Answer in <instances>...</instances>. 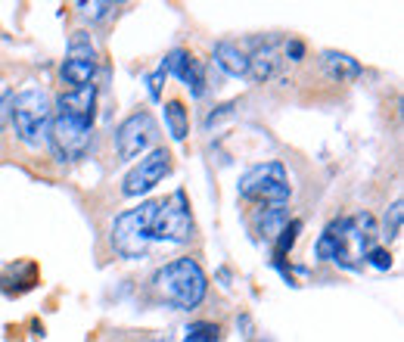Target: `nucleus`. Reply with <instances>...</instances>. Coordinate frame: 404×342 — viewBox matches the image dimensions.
I'll return each mask as SVG.
<instances>
[{"instance_id": "f257e3e1", "label": "nucleus", "mask_w": 404, "mask_h": 342, "mask_svg": "<svg viewBox=\"0 0 404 342\" xmlns=\"http://www.w3.org/2000/svg\"><path fill=\"white\" fill-rule=\"evenodd\" d=\"M156 287L165 296V302H171L180 311H190L206 299L208 280L196 258H177L156 274Z\"/></svg>"}, {"instance_id": "f03ea898", "label": "nucleus", "mask_w": 404, "mask_h": 342, "mask_svg": "<svg viewBox=\"0 0 404 342\" xmlns=\"http://www.w3.org/2000/svg\"><path fill=\"white\" fill-rule=\"evenodd\" d=\"M50 97L44 87L28 84L19 93H13V106H10V119L13 128H16V137L25 143V147H38L41 137L47 134L50 128Z\"/></svg>"}, {"instance_id": "7ed1b4c3", "label": "nucleus", "mask_w": 404, "mask_h": 342, "mask_svg": "<svg viewBox=\"0 0 404 342\" xmlns=\"http://www.w3.org/2000/svg\"><path fill=\"white\" fill-rule=\"evenodd\" d=\"M153 218L156 202H140L112 221V249L121 258H143L153 243Z\"/></svg>"}, {"instance_id": "20e7f679", "label": "nucleus", "mask_w": 404, "mask_h": 342, "mask_svg": "<svg viewBox=\"0 0 404 342\" xmlns=\"http://www.w3.org/2000/svg\"><path fill=\"white\" fill-rule=\"evenodd\" d=\"M243 199L264 202V206H286L292 196L290 174H286L283 162H262L255 169H249L236 184Z\"/></svg>"}, {"instance_id": "39448f33", "label": "nucleus", "mask_w": 404, "mask_h": 342, "mask_svg": "<svg viewBox=\"0 0 404 342\" xmlns=\"http://www.w3.org/2000/svg\"><path fill=\"white\" fill-rule=\"evenodd\" d=\"M193 237V218L187 206V193L175 190L168 199L156 202V218H153V239L165 243H190Z\"/></svg>"}, {"instance_id": "423d86ee", "label": "nucleus", "mask_w": 404, "mask_h": 342, "mask_svg": "<svg viewBox=\"0 0 404 342\" xmlns=\"http://www.w3.org/2000/svg\"><path fill=\"white\" fill-rule=\"evenodd\" d=\"M47 137H50V147H53V156L60 162H75L81 159L90 147V137H93V125L88 121H75V119H66V115H50V128H47Z\"/></svg>"}, {"instance_id": "0eeeda50", "label": "nucleus", "mask_w": 404, "mask_h": 342, "mask_svg": "<svg viewBox=\"0 0 404 342\" xmlns=\"http://www.w3.org/2000/svg\"><path fill=\"white\" fill-rule=\"evenodd\" d=\"M60 75H62V81L69 84V91L93 84V75H97V50H93V44L84 32L72 34L69 53H66V60H62Z\"/></svg>"}, {"instance_id": "6e6552de", "label": "nucleus", "mask_w": 404, "mask_h": 342, "mask_svg": "<svg viewBox=\"0 0 404 342\" xmlns=\"http://www.w3.org/2000/svg\"><path fill=\"white\" fill-rule=\"evenodd\" d=\"M171 171V156L168 150H153L147 159H140V165H134L121 180V193L125 196H143L149 193L156 184H162V178Z\"/></svg>"}, {"instance_id": "1a4fd4ad", "label": "nucleus", "mask_w": 404, "mask_h": 342, "mask_svg": "<svg viewBox=\"0 0 404 342\" xmlns=\"http://www.w3.org/2000/svg\"><path fill=\"white\" fill-rule=\"evenodd\" d=\"M153 140H156V121H153L149 112L128 115V119L119 125V131H115V150H119V159L140 156Z\"/></svg>"}, {"instance_id": "9d476101", "label": "nucleus", "mask_w": 404, "mask_h": 342, "mask_svg": "<svg viewBox=\"0 0 404 342\" xmlns=\"http://www.w3.org/2000/svg\"><path fill=\"white\" fill-rule=\"evenodd\" d=\"M162 69L168 72V75H175L180 84L190 87L193 97H202V93H206V72H202V63L193 60V56L187 53V50L175 47L168 56H165Z\"/></svg>"}, {"instance_id": "9b49d317", "label": "nucleus", "mask_w": 404, "mask_h": 342, "mask_svg": "<svg viewBox=\"0 0 404 342\" xmlns=\"http://www.w3.org/2000/svg\"><path fill=\"white\" fill-rule=\"evenodd\" d=\"M93 109H97V87L88 84V87H78V91H62L60 97H56L53 112L93 125Z\"/></svg>"}, {"instance_id": "f8f14e48", "label": "nucleus", "mask_w": 404, "mask_h": 342, "mask_svg": "<svg viewBox=\"0 0 404 342\" xmlns=\"http://www.w3.org/2000/svg\"><path fill=\"white\" fill-rule=\"evenodd\" d=\"M277 69H280V47L274 41H268V44H262V47L249 56L246 78H249V81H255V84H262V81H268V78H274V72H277Z\"/></svg>"}, {"instance_id": "ddd939ff", "label": "nucleus", "mask_w": 404, "mask_h": 342, "mask_svg": "<svg viewBox=\"0 0 404 342\" xmlns=\"http://www.w3.org/2000/svg\"><path fill=\"white\" fill-rule=\"evenodd\" d=\"M321 63H323V69H327V75L336 78L339 84L361 78V63L355 60V56H349V53H339V50H323Z\"/></svg>"}, {"instance_id": "4468645a", "label": "nucleus", "mask_w": 404, "mask_h": 342, "mask_svg": "<svg viewBox=\"0 0 404 342\" xmlns=\"http://www.w3.org/2000/svg\"><path fill=\"white\" fill-rule=\"evenodd\" d=\"M215 63L234 78H246L249 72V56L236 47L234 41H218L215 44Z\"/></svg>"}, {"instance_id": "2eb2a0df", "label": "nucleus", "mask_w": 404, "mask_h": 342, "mask_svg": "<svg viewBox=\"0 0 404 342\" xmlns=\"http://www.w3.org/2000/svg\"><path fill=\"white\" fill-rule=\"evenodd\" d=\"M165 125H168V134L175 137V140H187V131H190V119H187V109L180 100H171L168 106H165Z\"/></svg>"}, {"instance_id": "dca6fc26", "label": "nucleus", "mask_w": 404, "mask_h": 342, "mask_svg": "<svg viewBox=\"0 0 404 342\" xmlns=\"http://www.w3.org/2000/svg\"><path fill=\"white\" fill-rule=\"evenodd\" d=\"M290 224V212H286V206H268L264 209V218L262 224H258V230H262L264 239H277L280 230Z\"/></svg>"}, {"instance_id": "f3484780", "label": "nucleus", "mask_w": 404, "mask_h": 342, "mask_svg": "<svg viewBox=\"0 0 404 342\" xmlns=\"http://www.w3.org/2000/svg\"><path fill=\"white\" fill-rule=\"evenodd\" d=\"M299 230H302V221H299V218H292V221L286 224L283 230H280V237L274 239V261H283V256L295 246V239H299Z\"/></svg>"}, {"instance_id": "a211bd4d", "label": "nucleus", "mask_w": 404, "mask_h": 342, "mask_svg": "<svg viewBox=\"0 0 404 342\" xmlns=\"http://www.w3.org/2000/svg\"><path fill=\"white\" fill-rule=\"evenodd\" d=\"M184 342H221V327L212 321H196L187 327Z\"/></svg>"}, {"instance_id": "6ab92c4d", "label": "nucleus", "mask_w": 404, "mask_h": 342, "mask_svg": "<svg viewBox=\"0 0 404 342\" xmlns=\"http://www.w3.org/2000/svg\"><path fill=\"white\" fill-rule=\"evenodd\" d=\"M401 212H404L401 199H395L392 209L386 212V234H382L386 239H398V234H401Z\"/></svg>"}, {"instance_id": "aec40b11", "label": "nucleus", "mask_w": 404, "mask_h": 342, "mask_svg": "<svg viewBox=\"0 0 404 342\" xmlns=\"http://www.w3.org/2000/svg\"><path fill=\"white\" fill-rule=\"evenodd\" d=\"M367 265H373L377 271H389L392 268V256H389V249H382V246H373V249H367Z\"/></svg>"}, {"instance_id": "412c9836", "label": "nucleus", "mask_w": 404, "mask_h": 342, "mask_svg": "<svg viewBox=\"0 0 404 342\" xmlns=\"http://www.w3.org/2000/svg\"><path fill=\"white\" fill-rule=\"evenodd\" d=\"M78 10H81L90 22H97V19H103L109 10H115V4H106V0H93V4H78Z\"/></svg>"}, {"instance_id": "4be33fe9", "label": "nucleus", "mask_w": 404, "mask_h": 342, "mask_svg": "<svg viewBox=\"0 0 404 342\" xmlns=\"http://www.w3.org/2000/svg\"><path fill=\"white\" fill-rule=\"evenodd\" d=\"M165 78H168V72L159 65V69L153 72V75H147V84H149V100L153 103H159L162 100V84H165Z\"/></svg>"}, {"instance_id": "5701e85b", "label": "nucleus", "mask_w": 404, "mask_h": 342, "mask_svg": "<svg viewBox=\"0 0 404 342\" xmlns=\"http://www.w3.org/2000/svg\"><path fill=\"white\" fill-rule=\"evenodd\" d=\"M10 106H13V91L6 84H0V128L10 119Z\"/></svg>"}, {"instance_id": "b1692460", "label": "nucleus", "mask_w": 404, "mask_h": 342, "mask_svg": "<svg viewBox=\"0 0 404 342\" xmlns=\"http://www.w3.org/2000/svg\"><path fill=\"white\" fill-rule=\"evenodd\" d=\"M234 109H236V103H227V106H221V109H218V112H212V115H208V119H206V128L218 125V121H221V119H227V115H230V112H234Z\"/></svg>"}, {"instance_id": "393cba45", "label": "nucleus", "mask_w": 404, "mask_h": 342, "mask_svg": "<svg viewBox=\"0 0 404 342\" xmlns=\"http://www.w3.org/2000/svg\"><path fill=\"white\" fill-rule=\"evenodd\" d=\"M286 56H290L292 63H299L302 56H305V44H302V41H290V44H286Z\"/></svg>"}]
</instances>
